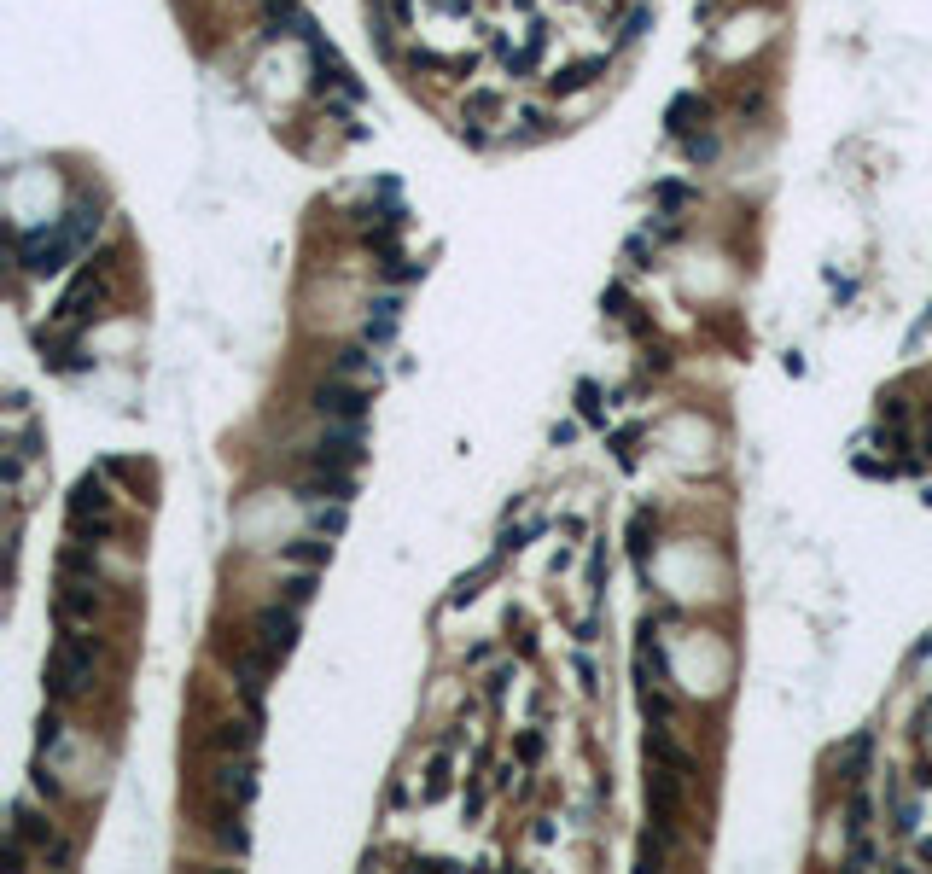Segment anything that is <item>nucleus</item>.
<instances>
[{
	"mask_svg": "<svg viewBox=\"0 0 932 874\" xmlns=\"http://www.w3.org/2000/svg\"><path fill=\"white\" fill-rule=\"evenodd\" d=\"M70 531H82V537H111V531H117L111 490H105L100 478H82V484L70 490Z\"/></svg>",
	"mask_w": 932,
	"mask_h": 874,
	"instance_id": "obj_1",
	"label": "nucleus"
},
{
	"mask_svg": "<svg viewBox=\"0 0 932 874\" xmlns=\"http://www.w3.org/2000/svg\"><path fill=\"white\" fill-rule=\"evenodd\" d=\"M88 682H94V653H88L82 641H59V653H53V665H47L53 700H76Z\"/></svg>",
	"mask_w": 932,
	"mask_h": 874,
	"instance_id": "obj_2",
	"label": "nucleus"
},
{
	"mask_svg": "<svg viewBox=\"0 0 932 874\" xmlns=\"http://www.w3.org/2000/svg\"><path fill=\"white\" fill-rule=\"evenodd\" d=\"M455 758H461V735H443L426 758V781H420V805H437L455 787Z\"/></svg>",
	"mask_w": 932,
	"mask_h": 874,
	"instance_id": "obj_3",
	"label": "nucleus"
},
{
	"mask_svg": "<svg viewBox=\"0 0 932 874\" xmlns=\"http://www.w3.org/2000/svg\"><path fill=\"white\" fill-rule=\"evenodd\" d=\"M257 641H263L268 659H280V653H292V641H298V606H268L263 618H257Z\"/></svg>",
	"mask_w": 932,
	"mask_h": 874,
	"instance_id": "obj_4",
	"label": "nucleus"
},
{
	"mask_svg": "<svg viewBox=\"0 0 932 874\" xmlns=\"http://www.w3.org/2000/svg\"><path fill=\"white\" fill-rule=\"evenodd\" d=\"M321 414H327L333 426H362V420H367V391H356V385L333 379V385H321Z\"/></svg>",
	"mask_w": 932,
	"mask_h": 874,
	"instance_id": "obj_5",
	"label": "nucleus"
},
{
	"mask_svg": "<svg viewBox=\"0 0 932 874\" xmlns=\"http://www.w3.org/2000/svg\"><path fill=\"white\" fill-rule=\"evenodd\" d=\"M88 618H94V583H65L53 601V624L65 636H76V624H88Z\"/></svg>",
	"mask_w": 932,
	"mask_h": 874,
	"instance_id": "obj_6",
	"label": "nucleus"
},
{
	"mask_svg": "<svg viewBox=\"0 0 932 874\" xmlns=\"http://www.w3.org/2000/svg\"><path fill=\"white\" fill-rule=\"evenodd\" d=\"M65 251H70V234H24V269L30 274L65 269Z\"/></svg>",
	"mask_w": 932,
	"mask_h": 874,
	"instance_id": "obj_7",
	"label": "nucleus"
},
{
	"mask_svg": "<svg viewBox=\"0 0 932 874\" xmlns=\"http://www.w3.org/2000/svg\"><path fill=\"white\" fill-rule=\"evenodd\" d=\"M327 554H333V542H321V537H298V542H286V548H280V560H286V566H298V572L327 566Z\"/></svg>",
	"mask_w": 932,
	"mask_h": 874,
	"instance_id": "obj_8",
	"label": "nucleus"
},
{
	"mask_svg": "<svg viewBox=\"0 0 932 874\" xmlns=\"http://www.w3.org/2000/svg\"><path fill=\"white\" fill-rule=\"evenodd\" d=\"M647 758H653V764H665V770H682V775L694 770V764H688V752H682L665 729H653V735H647Z\"/></svg>",
	"mask_w": 932,
	"mask_h": 874,
	"instance_id": "obj_9",
	"label": "nucleus"
},
{
	"mask_svg": "<svg viewBox=\"0 0 932 874\" xmlns=\"http://www.w3.org/2000/svg\"><path fill=\"white\" fill-rule=\"evenodd\" d=\"M222 793H228L233 805H245L251 793H257V770L239 758V764H222Z\"/></svg>",
	"mask_w": 932,
	"mask_h": 874,
	"instance_id": "obj_10",
	"label": "nucleus"
},
{
	"mask_svg": "<svg viewBox=\"0 0 932 874\" xmlns=\"http://www.w3.org/2000/svg\"><path fill=\"white\" fill-rule=\"evenodd\" d=\"M59 577H65V583H94V554L76 548V542L59 548Z\"/></svg>",
	"mask_w": 932,
	"mask_h": 874,
	"instance_id": "obj_11",
	"label": "nucleus"
},
{
	"mask_svg": "<svg viewBox=\"0 0 932 874\" xmlns=\"http://www.w3.org/2000/svg\"><path fill=\"white\" fill-rule=\"evenodd\" d=\"M496 566H501V554H490V560H484V566H478V572H472V577H461V583L449 589V606H472V601H478V589H484V577L496 572Z\"/></svg>",
	"mask_w": 932,
	"mask_h": 874,
	"instance_id": "obj_12",
	"label": "nucleus"
},
{
	"mask_svg": "<svg viewBox=\"0 0 932 874\" xmlns=\"http://www.w3.org/2000/svg\"><path fill=\"white\" fill-rule=\"evenodd\" d=\"M583 589H589V601L606 595V542H589V566H583Z\"/></svg>",
	"mask_w": 932,
	"mask_h": 874,
	"instance_id": "obj_13",
	"label": "nucleus"
},
{
	"mask_svg": "<svg viewBox=\"0 0 932 874\" xmlns=\"http://www.w3.org/2000/svg\"><path fill=\"white\" fill-rule=\"evenodd\" d=\"M391 327H397V298H379V303H373V315H367V338H373V344H385V338H391Z\"/></svg>",
	"mask_w": 932,
	"mask_h": 874,
	"instance_id": "obj_14",
	"label": "nucleus"
},
{
	"mask_svg": "<svg viewBox=\"0 0 932 874\" xmlns=\"http://www.w3.org/2000/svg\"><path fill=\"white\" fill-rule=\"evenodd\" d=\"M309 519H315V531H321V537H338V531H344V502H321V496H315V513H309Z\"/></svg>",
	"mask_w": 932,
	"mask_h": 874,
	"instance_id": "obj_15",
	"label": "nucleus"
},
{
	"mask_svg": "<svg viewBox=\"0 0 932 874\" xmlns=\"http://www.w3.org/2000/svg\"><path fill=\"white\" fill-rule=\"evenodd\" d=\"M571 676H577V688H583V694H600V665L583 653V647L571 653Z\"/></svg>",
	"mask_w": 932,
	"mask_h": 874,
	"instance_id": "obj_16",
	"label": "nucleus"
},
{
	"mask_svg": "<svg viewBox=\"0 0 932 874\" xmlns=\"http://www.w3.org/2000/svg\"><path fill=\"white\" fill-rule=\"evenodd\" d=\"M536 531H542L536 519H519V525H507V531H501V554H519V548H525Z\"/></svg>",
	"mask_w": 932,
	"mask_h": 874,
	"instance_id": "obj_17",
	"label": "nucleus"
},
{
	"mask_svg": "<svg viewBox=\"0 0 932 874\" xmlns=\"http://www.w3.org/2000/svg\"><path fill=\"white\" fill-rule=\"evenodd\" d=\"M373 368V356L367 350H338V379H362Z\"/></svg>",
	"mask_w": 932,
	"mask_h": 874,
	"instance_id": "obj_18",
	"label": "nucleus"
},
{
	"mask_svg": "<svg viewBox=\"0 0 932 874\" xmlns=\"http://www.w3.org/2000/svg\"><path fill=\"white\" fill-rule=\"evenodd\" d=\"M245 746H251V729H245V723H228V729L216 735V752H245Z\"/></svg>",
	"mask_w": 932,
	"mask_h": 874,
	"instance_id": "obj_19",
	"label": "nucleus"
},
{
	"mask_svg": "<svg viewBox=\"0 0 932 874\" xmlns=\"http://www.w3.org/2000/svg\"><path fill=\"white\" fill-rule=\"evenodd\" d=\"M309 595H315V572H298L292 583H286V601L292 606H309Z\"/></svg>",
	"mask_w": 932,
	"mask_h": 874,
	"instance_id": "obj_20",
	"label": "nucleus"
},
{
	"mask_svg": "<svg viewBox=\"0 0 932 874\" xmlns=\"http://www.w3.org/2000/svg\"><path fill=\"white\" fill-rule=\"evenodd\" d=\"M536 758H542V729H525V735H519V764L531 770Z\"/></svg>",
	"mask_w": 932,
	"mask_h": 874,
	"instance_id": "obj_21",
	"label": "nucleus"
},
{
	"mask_svg": "<svg viewBox=\"0 0 932 874\" xmlns=\"http://www.w3.org/2000/svg\"><path fill=\"white\" fill-rule=\"evenodd\" d=\"M484 805H490V781H472L466 787V816H478Z\"/></svg>",
	"mask_w": 932,
	"mask_h": 874,
	"instance_id": "obj_22",
	"label": "nucleus"
},
{
	"mask_svg": "<svg viewBox=\"0 0 932 874\" xmlns=\"http://www.w3.org/2000/svg\"><path fill=\"white\" fill-rule=\"evenodd\" d=\"M507 682H513V665H496V671L484 676V688H490V700H501V694H507Z\"/></svg>",
	"mask_w": 932,
	"mask_h": 874,
	"instance_id": "obj_23",
	"label": "nucleus"
},
{
	"mask_svg": "<svg viewBox=\"0 0 932 874\" xmlns=\"http://www.w3.org/2000/svg\"><path fill=\"white\" fill-rule=\"evenodd\" d=\"M606 315H612V321H630V298H624V286L606 292Z\"/></svg>",
	"mask_w": 932,
	"mask_h": 874,
	"instance_id": "obj_24",
	"label": "nucleus"
},
{
	"mask_svg": "<svg viewBox=\"0 0 932 874\" xmlns=\"http://www.w3.org/2000/svg\"><path fill=\"white\" fill-rule=\"evenodd\" d=\"M577 397H583V414H589V420H600V391H595V385H583Z\"/></svg>",
	"mask_w": 932,
	"mask_h": 874,
	"instance_id": "obj_25",
	"label": "nucleus"
},
{
	"mask_svg": "<svg viewBox=\"0 0 932 874\" xmlns=\"http://www.w3.org/2000/svg\"><path fill=\"white\" fill-rule=\"evenodd\" d=\"M490 659H496V647H490V641H478V647L466 653V665H490Z\"/></svg>",
	"mask_w": 932,
	"mask_h": 874,
	"instance_id": "obj_26",
	"label": "nucleus"
},
{
	"mask_svg": "<svg viewBox=\"0 0 932 874\" xmlns=\"http://www.w3.org/2000/svg\"><path fill=\"white\" fill-rule=\"evenodd\" d=\"M915 857H921V863H932V840H915Z\"/></svg>",
	"mask_w": 932,
	"mask_h": 874,
	"instance_id": "obj_27",
	"label": "nucleus"
},
{
	"mask_svg": "<svg viewBox=\"0 0 932 874\" xmlns=\"http://www.w3.org/2000/svg\"><path fill=\"white\" fill-rule=\"evenodd\" d=\"M921 659H932V636H927V641H921Z\"/></svg>",
	"mask_w": 932,
	"mask_h": 874,
	"instance_id": "obj_28",
	"label": "nucleus"
}]
</instances>
